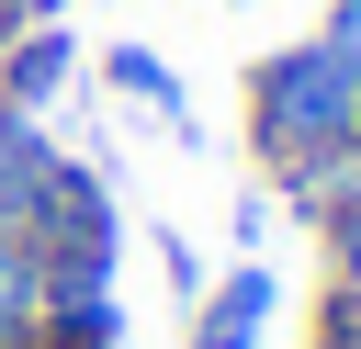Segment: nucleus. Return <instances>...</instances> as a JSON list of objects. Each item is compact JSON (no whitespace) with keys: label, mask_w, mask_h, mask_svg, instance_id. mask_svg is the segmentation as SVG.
I'll return each mask as SVG.
<instances>
[{"label":"nucleus","mask_w":361,"mask_h":349,"mask_svg":"<svg viewBox=\"0 0 361 349\" xmlns=\"http://www.w3.org/2000/svg\"><path fill=\"white\" fill-rule=\"evenodd\" d=\"M45 158H56V135H45V113H23V101H0V180L23 191V180L45 169Z\"/></svg>","instance_id":"6e6552de"},{"label":"nucleus","mask_w":361,"mask_h":349,"mask_svg":"<svg viewBox=\"0 0 361 349\" xmlns=\"http://www.w3.org/2000/svg\"><path fill=\"white\" fill-rule=\"evenodd\" d=\"M45 11H68V0H11V23H45Z\"/></svg>","instance_id":"9b49d317"},{"label":"nucleus","mask_w":361,"mask_h":349,"mask_svg":"<svg viewBox=\"0 0 361 349\" xmlns=\"http://www.w3.org/2000/svg\"><path fill=\"white\" fill-rule=\"evenodd\" d=\"M34 248L23 236H0V349H34Z\"/></svg>","instance_id":"0eeeda50"},{"label":"nucleus","mask_w":361,"mask_h":349,"mask_svg":"<svg viewBox=\"0 0 361 349\" xmlns=\"http://www.w3.org/2000/svg\"><path fill=\"white\" fill-rule=\"evenodd\" d=\"M316 281L327 293H361V191H338L316 214Z\"/></svg>","instance_id":"423d86ee"},{"label":"nucleus","mask_w":361,"mask_h":349,"mask_svg":"<svg viewBox=\"0 0 361 349\" xmlns=\"http://www.w3.org/2000/svg\"><path fill=\"white\" fill-rule=\"evenodd\" d=\"M102 79H113V101H135V113H158V124H180L192 135V90H180V68L158 56V45H102Z\"/></svg>","instance_id":"39448f33"},{"label":"nucleus","mask_w":361,"mask_h":349,"mask_svg":"<svg viewBox=\"0 0 361 349\" xmlns=\"http://www.w3.org/2000/svg\"><path fill=\"white\" fill-rule=\"evenodd\" d=\"M316 349H327V338H316Z\"/></svg>","instance_id":"4468645a"},{"label":"nucleus","mask_w":361,"mask_h":349,"mask_svg":"<svg viewBox=\"0 0 361 349\" xmlns=\"http://www.w3.org/2000/svg\"><path fill=\"white\" fill-rule=\"evenodd\" d=\"M11 214H23V191H11V180H0V236H11Z\"/></svg>","instance_id":"f8f14e48"},{"label":"nucleus","mask_w":361,"mask_h":349,"mask_svg":"<svg viewBox=\"0 0 361 349\" xmlns=\"http://www.w3.org/2000/svg\"><path fill=\"white\" fill-rule=\"evenodd\" d=\"M158 281L192 304V293H203V248H192V236H158Z\"/></svg>","instance_id":"9d476101"},{"label":"nucleus","mask_w":361,"mask_h":349,"mask_svg":"<svg viewBox=\"0 0 361 349\" xmlns=\"http://www.w3.org/2000/svg\"><path fill=\"white\" fill-rule=\"evenodd\" d=\"M338 146H361V79L316 34L248 56V158L259 169H305V158H338Z\"/></svg>","instance_id":"f257e3e1"},{"label":"nucleus","mask_w":361,"mask_h":349,"mask_svg":"<svg viewBox=\"0 0 361 349\" xmlns=\"http://www.w3.org/2000/svg\"><path fill=\"white\" fill-rule=\"evenodd\" d=\"M271 304H282V281H271V259H237L226 281H203V293H192V349H259V326H271Z\"/></svg>","instance_id":"20e7f679"},{"label":"nucleus","mask_w":361,"mask_h":349,"mask_svg":"<svg viewBox=\"0 0 361 349\" xmlns=\"http://www.w3.org/2000/svg\"><path fill=\"white\" fill-rule=\"evenodd\" d=\"M11 236L34 248V259H68V248H90V259H124V214H113V180L90 169V158H45L34 180H23V214H11Z\"/></svg>","instance_id":"f03ea898"},{"label":"nucleus","mask_w":361,"mask_h":349,"mask_svg":"<svg viewBox=\"0 0 361 349\" xmlns=\"http://www.w3.org/2000/svg\"><path fill=\"white\" fill-rule=\"evenodd\" d=\"M0 34H11V0H0Z\"/></svg>","instance_id":"ddd939ff"},{"label":"nucleus","mask_w":361,"mask_h":349,"mask_svg":"<svg viewBox=\"0 0 361 349\" xmlns=\"http://www.w3.org/2000/svg\"><path fill=\"white\" fill-rule=\"evenodd\" d=\"M79 79V34H68V11H45V23H11L0 34V101H23V113H56V90Z\"/></svg>","instance_id":"7ed1b4c3"},{"label":"nucleus","mask_w":361,"mask_h":349,"mask_svg":"<svg viewBox=\"0 0 361 349\" xmlns=\"http://www.w3.org/2000/svg\"><path fill=\"white\" fill-rule=\"evenodd\" d=\"M316 45H327V56L361 79V0H327V11H316Z\"/></svg>","instance_id":"1a4fd4ad"}]
</instances>
